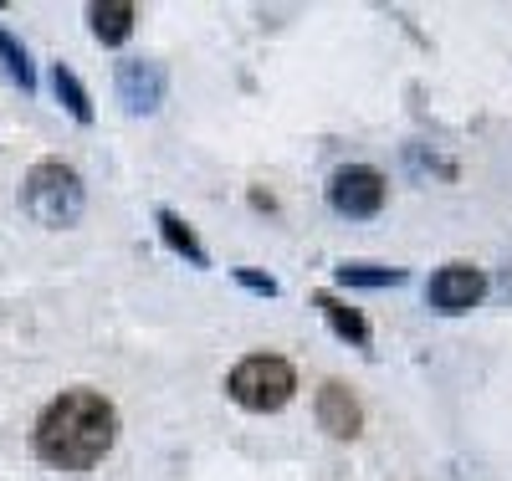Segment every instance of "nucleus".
I'll use <instances>...</instances> for the list:
<instances>
[{"instance_id":"3","label":"nucleus","mask_w":512,"mask_h":481,"mask_svg":"<svg viewBox=\"0 0 512 481\" xmlns=\"http://www.w3.org/2000/svg\"><path fill=\"white\" fill-rule=\"evenodd\" d=\"M226 395L251 410V415H277L292 405L297 395V369L282 354H246L231 374H226Z\"/></svg>"},{"instance_id":"12","label":"nucleus","mask_w":512,"mask_h":481,"mask_svg":"<svg viewBox=\"0 0 512 481\" xmlns=\"http://www.w3.org/2000/svg\"><path fill=\"white\" fill-rule=\"evenodd\" d=\"M52 87H57V103H62L82 128H88V123H93V98H88V87H82V77H77L67 62L52 67Z\"/></svg>"},{"instance_id":"5","label":"nucleus","mask_w":512,"mask_h":481,"mask_svg":"<svg viewBox=\"0 0 512 481\" xmlns=\"http://www.w3.org/2000/svg\"><path fill=\"white\" fill-rule=\"evenodd\" d=\"M113 93H118L123 113L149 118V113L164 108L169 72H164V62H154V57H123V62L113 67Z\"/></svg>"},{"instance_id":"14","label":"nucleus","mask_w":512,"mask_h":481,"mask_svg":"<svg viewBox=\"0 0 512 481\" xmlns=\"http://www.w3.org/2000/svg\"><path fill=\"white\" fill-rule=\"evenodd\" d=\"M236 282H241L246 292H256V297H277V292H282L277 277H267V272H246V267H236Z\"/></svg>"},{"instance_id":"8","label":"nucleus","mask_w":512,"mask_h":481,"mask_svg":"<svg viewBox=\"0 0 512 481\" xmlns=\"http://www.w3.org/2000/svg\"><path fill=\"white\" fill-rule=\"evenodd\" d=\"M134 21H139V6H128V0H98V6H88V26L103 47H123L134 36Z\"/></svg>"},{"instance_id":"10","label":"nucleus","mask_w":512,"mask_h":481,"mask_svg":"<svg viewBox=\"0 0 512 481\" xmlns=\"http://www.w3.org/2000/svg\"><path fill=\"white\" fill-rule=\"evenodd\" d=\"M154 221H159V236H164V246L175 251V256H185L190 267H200V272L210 267V251L200 246V236L190 231V221H185L180 210H169V205H159V215H154Z\"/></svg>"},{"instance_id":"11","label":"nucleus","mask_w":512,"mask_h":481,"mask_svg":"<svg viewBox=\"0 0 512 481\" xmlns=\"http://www.w3.org/2000/svg\"><path fill=\"white\" fill-rule=\"evenodd\" d=\"M338 287L349 292H379V287H400L405 272L400 267H374V261H344V267H333Z\"/></svg>"},{"instance_id":"4","label":"nucleus","mask_w":512,"mask_h":481,"mask_svg":"<svg viewBox=\"0 0 512 481\" xmlns=\"http://www.w3.org/2000/svg\"><path fill=\"white\" fill-rule=\"evenodd\" d=\"M384 195H390V180L374 164H338L328 174V205L349 221H374L384 210Z\"/></svg>"},{"instance_id":"7","label":"nucleus","mask_w":512,"mask_h":481,"mask_svg":"<svg viewBox=\"0 0 512 481\" xmlns=\"http://www.w3.org/2000/svg\"><path fill=\"white\" fill-rule=\"evenodd\" d=\"M313 415H318V430H328L333 441H354V435L364 430V405H359V395L344 379H323L318 384Z\"/></svg>"},{"instance_id":"13","label":"nucleus","mask_w":512,"mask_h":481,"mask_svg":"<svg viewBox=\"0 0 512 481\" xmlns=\"http://www.w3.org/2000/svg\"><path fill=\"white\" fill-rule=\"evenodd\" d=\"M0 72H6L21 93H36V67H31V57H26V47L21 41L0 26Z\"/></svg>"},{"instance_id":"1","label":"nucleus","mask_w":512,"mask_h":481,"mask_svg":"<svg viewBox=\"0 0 512 481\" xmlns=\"http://www.w3.org/2000/svg\"><path fill=\"white\" fill-rule=\"evenodd\" d=\"M118 446V405L98 389H62V395L36 415L31 451L52 471L88 476Z\"/></svg>"},{"instance_id":"9","label":"nucleus","mask_w":512,"mask_h":481,"mask_svg":"<svg viewBox=\"0 0 512 481\" xmlns=\"http://www.w3.org/2000/svg\"><path fill=\"white\" fill-rule=\"evenodd\" d=\"M313 308L328 318V328L344 338V343H354V348H369V318L359 313V308H349V302H338L333 292H313Z\"/></svg>"},{"instance_id":"6","label":"nucleus","mask_w":512,"mask_h":481,"mask_svg":"<svg viewBox=\"0 0 512 481\" xmlns=\"http://www.w3.org/2000/svg\"><path fill=\"white\" fill-rule=\"evenodd\" d=\"M482 297H487V272L472 267V261H451V267H441L431 282H425V302L446 318L472 313Z\"/></svg>"},{"instance_id":"2","label":"nucleus","mask_w":512,"mask_h":481,"mask_svg":"<svg viewBox=\"0 0 512 481\" xmlns=\"http://www.w3.org/2000/svg\"><path fill=\"white\" fill-rule=\"evenodd\" d=\"M21 210L31 215L36 226L47 231H67L82 221L88 210V190H82V174L62 159H36L21 180Z\"/></svg>"}]
</instances>
